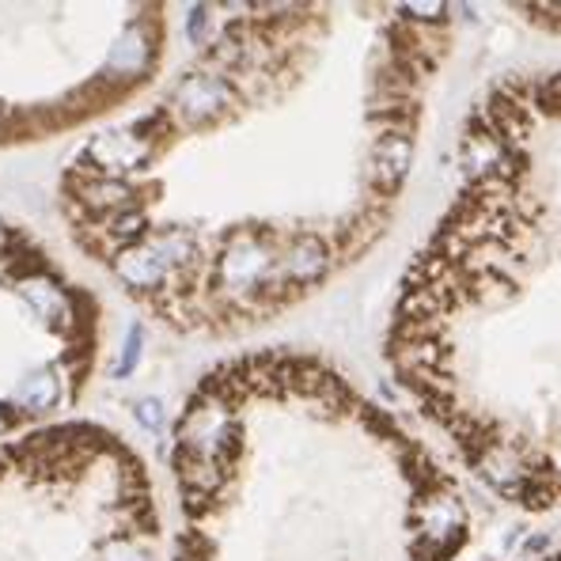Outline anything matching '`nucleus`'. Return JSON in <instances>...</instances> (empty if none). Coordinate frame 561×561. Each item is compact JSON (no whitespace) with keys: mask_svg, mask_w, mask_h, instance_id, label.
Returning <instances> with one entry per match:
<instances>
[{"mask_svg":"<svg viewBox=\"0 0 561 561\" xmlns=\"http://www.w3.org/2000/svg\"><path fill=\"white\" fill-rule=\"evenodd\" d=\"M23 296H27V300L35 304V311H43V316H57V308H61V293L49 288L46 280H27Z\"/></svg>","mask_w":561,"mask_h":561,"instance_id":"obj_1","label":"nucleus"},{"mask_svg":"<svg viewBox=\"0 0 561 561\" xmlns=\"http://www.w3.org/2000/svg\"><path fill=\"white\" fill-rule=\"evenodd\" d=\"M27 407H49V402L57 399V383L49 376H38V379H31L27 387H23V394H20Z\"/></svg>","mask_w":561,"mask_h":561,"instance_id":"obj_2","label":"nucleus"},{"mask_svg":"<svg viewBox=\"0 0 561 561\" xmlns=\"http://www.w3.org/2000/svg\"><path fill=\"white\" fill-rule=\"evenodd\" d=\"M0 243H4V232H0Z\"/></svg>","mask_w":561,"mask_h":561,"instance_id":"obj_3","label":"nucleus"}]
</instances>
